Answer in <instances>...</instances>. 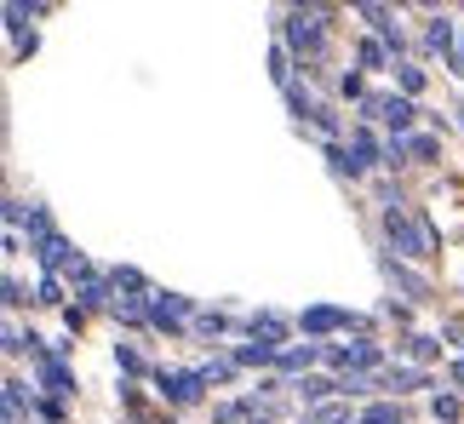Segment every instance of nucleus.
I'll return each instance as SVG.
<instances>
[{"mask_svg": "<svg viewBox=\"0 0 464 424\" xmlns=\"http://www.w3.org/2000/svg\"><path fill=\"white\" fill-rule=\"evenodd\" d=\"M384 236L396 241V253H407V258H430V246H436V229L424 218L413 224L407 207H384Z\"/></svg>", "mask_w": 464, "mask_h": 424, "instance_id": "1", "label": "nucleus"}, {"mask_svg": "<svg viewBox=\"0 0 464 424\" xmlns=\"http://www.w3.org/2000/svg\"><path fill=\"white\" fill-rule=\"evenodd\" d=\"M155 384H160V396H167L172 408H189V401L201 396L207 373H155Z\"/></svg>", "mask_w": 464, "mask_h": 424, "instance_id": "2", "label": "nucleus"}, {"mask_svg": "<svg viewBox=\"0 0 464 424\" xmlns=\"http://www.w3.org/2000/svg\"><path fill=\"white\" fill-rule=\"evenodd\" d=\"M372 361H379V344H367V339L333 350V367H372Z\"/></svg>", "mask_w": 464, "mask_h": 424, "instance_id": "3", "label": "nucleus"}, {"mask_svg": "<svg viewBox=\"0 0 464 424\" xmlns=\"http://www.w3.org/2000/svg\"><path fill=\"white\" fill-rule=\"evenodd\" d=\"M184 310H189V298H172V293H160L155 304H150V322H155V327H178V322H184Z\"/></svg>", "mask_w": 464, "mask_h": 424, "instance_id": "4", "label": "nucleus"}, {"mask_svg": "<svg viewBox=\"0 0 464 424\" xmlns=\"http://www.w3.org/2000/svg\"><path fill=\"white\" fill-rule=\"evenodd\" d=\"M327 161H333V172H338V178H362V155H355V149H344V144H327Z\"/></svg>", "mask_w": 464, "mask_h": 424, "instance_id": "5", "label": "nucleus"}, {"mask_svg": "<svg viewBox=\"0 0 464 424\" xmlns=\"http://www.w3.org/2000/svg\"><path fill=\"white\" fill-rule=\"evenodd\" d=\"M41 379L52 384V396H75V379H69V367H63L58 356H46V361H41Z\"/></svg>", "mask_w": 464, "mask_h": 424, "instance_id": "6", "label": "nucleus"}, {"mask_svg": "<svg viewBox=\"0 0 464 424\" xmlns=\"http://www.w3.org/2000/svg\"><path fill=\"white\" fill-rule=\"evenodd\" d=\"M41 264H46V270H63V264H81V258L69 253L63 236H46V241H41Z\"/></svg>", "mask_w": 464, "mask_h": 424, "instance_id": "7", "label": "nucleus"}, {"mask_svg": "<svg viewBox=\"0 0 464 424\" xmlns=\"http://www.w3.org/2000/svg\"><path fill=\"white\" fill-rule=\"evenodd\" d=\"M333 327H350L344 310H304V332H333Z\"/></svg>", "mask_w": 464, "mask_h": 424, "instance_id": "8", "label": "nucleus"}, {"mask_svg": "<svg viewBox=\"0 0 464 424\" xmlns=\"http://www.w3.org/2000/svg\"><path fill=\"white\" fill-rule=\"evenodd\" d=\"M413 115H419V110H413L407 98H390V103H384V120H390V132H407V127H413Z\"/></svg>", "mask_w": 464, "mask_h": 424, "instance_id": "9", "label": "nucleus"}, {"mask_svg": "<svg viewBox=\"0 0 464 424\" xmlns=\"http://www.w3.org/2000/svg\"><path fill=\"white\" fill-rule=\"evenodd\" d=\"M281 332H287V322H281V315H253V339H258V344H276Z\"/></svg>", "mask_w": 464, "mask_h": 424, "instance_id": "10", "label": "nucleus"}, {"mask_svg": "<svg viewBox=\"0 0 464 424\" xmlns=\"http://www.w3.org/2000/svg\"><path fill=\"white\" fill-rule=\"evenodd\" d=\"M236 361H241V367H258V361H276V344H241V350H236Z\"/></svg>", "mask_w": 464, "mask_h": 424, "instance_id": "11", "label": "nucleus"}, {"mask_svg": "<svg viewBox=\"0 0 464 424\" xmlns=\"http://www.w3.org/2000/svg\"><path fill=\"white\" fill-rule=\"evenodd\" d=\"M362 424H401V408H396V401H379V408H367Z\"/></svg>", "mask_w": 464, "mask_h": 424, "instance_id": "12", "label": "nucleus"}, {"mask_svg": "<svg viewBox=\"0 0 464 424\" xmlns=\"http://www.w3.org/2000/svg\"><path fill=\"white\" fill-rule=\"evenodd\" d=\"M407 155H419V161H436L441 144H436V138H407Z\"/></svg>", "mask_w": 464, "mask_h": 424, "instance_id": "13", "label": "nucleus"}, {"mask_svg": "<svg viewBox=\"0 0 464 424\" xmlns=\"http://www.w3.org/2000/svg\"><path fill=\"white\" fill-rule=\"evenodd\" d=\"M430 46H436V52L453 46V24H448V17H436V24H430Z\"/></svg>", "mask_w": 464, "mask_h": 424, "instance_id": "14", "label": "nucleus"}, {"mask_svg": "<svg viewBox=\"0 0 464 424\" xmlns=\"http://www.w3.org/2000/svg\"><path fill=\"white\" fill-rule=\"evenodd\" d=\"M41 304H63V281H58V275L41 281Z\"/></svg>", "mask_w": 464, "mask_h": 424, "instance_id": "15", "label": "nucleus"}, {"mask_svg": "<svg viewBox=\"0 0 464 424\" xmlns=\"http://www.w3.org/2000/svg\"><path fill=\"white\" fill-rule=\"evenodd\" d=\"M115 361L127 367V373H144V361H138V350H132V344H115Z\"/></svg>", "mask_w": 464, "mask_h": 424, "instance_id": "16", "label": "nucleus"}, {"mask_svg": "<svg viewBox=\"0 0 464 424\" xmlns=\"http://www.w3.org/2000/svg\"><path fill=\"white\" fill-rule=\"evenodd\" d=\"M355 58H362L367 69H379V63H384V46H379V41H362V52H355Z\"/></svg>", "mask_w": 464, "mask_h": 424, "instance_id": "17", "label": "nucleus"}, {"mask_svg": "<svg viewBox=\"0 0 464 424\" xmlns=\"http://www.w3.org/2000/svg\"><path fill=\"white\" fill-rule=\"evenodd\" d=\"M298 390H304V401H321V396H333V384L327 379H304Z\"/></svg>", "mask_w": 464, "mask_h": 424, "instance_id": "18", "label": "nucleus"}, {"mask_svg": "<svg viewBox=\"0 0 464 424\" xmlns=\"http://www.w3.org/2000/svg\"><path fill=\"white\" fill-rule=\"evenodd\" d=\"M115 287H127V293H144V275H138V270H115Z\"/></svg>", "mask_w": 464, "mask_h": 424, "instance_id": "19", "label": "nucleus"}, {"mask_svg": "<svg viewBox=\"0 0 464 424\" xmlns=\"http://www.w3.org/2000/svg\"><path fill=\"white\" fill-rule=\"evenodd\" d=\"M0 293H6V310L24 304V281H17V275H6V287H0Z\"/></svg>", "mask_w": 464, "mask_h": 424, "instance_id": "20", "label": "nucleus"}, {"mask_svg": "<svg viewBox=\"0 0 464 424\" xmlns=\"http://www.w3.org/2000/svg\"><path fill=\"white\" fill-rule=\"evenodd\" d=\"M407 350H413V356H419V361H430V356H436V350H441V344H436V339H407Z\"/></svg>", "mask_w": 464, "mask_h": 424, "instance_id": "21", "label": "nucleus"}, {"mask_svg": "<svg viewBox=\"0 0 464 424\" xmlns=\"http://www.w3.org/2000/svg\"><path fill=\"white\" fill-rule=\"evenodd\" d=\"M315 361V350L304 344V350H287V356H281V367H310Z\"/></svg>", "mask_w": 464, "mask_h": 424, "instance_id": "22", "label": "nucleus"}, {"mask_svg": "<svg viewBox=\"0 0 464 424\" xmlns=\"http://www.w3.org/2000/svg\"><path fill=\"white\" fill-rule=\"evenodd\" d=\"M29 12H34V6H29ZM29 12L12 0V6H6V29H12V34H24V17H29Z\"/></svg>", "mask_w": 464, "mask_h": 424, "instance_id": "23", "label": "nucleus"}, {"mask_svg": "<svg viewBox=\"0 0 464 424\" xmlns=\"http://www.w3.org/2000/svg\"><path fill=\"white\" fill-rule=\"evenodd\" d=\"M430 413H436V419H459V401H453V396H436Z\"/></svg>", "mask_w": 464, "mask_h": 424, "instance_id": "24", "label": "nucleus"}, {"mask_svg": "<svg viewBox=\"0 0 464 424\" xmlns=\"http://www.w3.org/2000/svg\"><path fill=\"white\" fill-rule=\"evenodd\" d=\"M401 86H407V92H419V86H424V69L407 63V69H401Z\"/></svg>", "mask_w": 464, "mask_h": 424, "instance_id": "25", "label": "nucleus"}, {"mask_svg": "<svg viewBox=\"0 0 464 424\" xmlns=\"http://www.w3.org/2000/svg\"><path fill=\"white\" fill-rule=\"evenodd\" d=\"M453 379H459V384H464V361H453Z\"/></svg>", "mask_w": 464, "mask_h": 424, "instance_id": "26", "label": "nucleus"}, {"mask_svg": "<svg viewBox=\"0 0 464 424\" xmlns=\"http://www.w3.org/2000/svg\"><path fill=\"white\" fill-rule=\"evenodd\" d=\"M459 63H464V46H459Z\"/></svg>", "mask_w": 464, "mask_h": 424, "instance_id": "27", "label": "nucleus"}, {"mask_svg": "<svg viewBox=\"0 0 464 424\" xmlns=\"http://www.w3.org/2000/svg\"><path fill=\"white\" fill-rule=\"evenodd\" d=\"M160 424H172V419H160Z\"/></svg>", "mask_w": 464, "mask_h": 424, "instance_id": "28", "label": "nucleus"}, {"mask_svg": "<svg viewBox=\"0 0 464 424\" xmlns=\"http://www.w3.org/2000/svg\"><path fill=\"white\" fill-rule=\"evenodd\" d=\"M258 424H264V419H258Z\"/></svg>", "mask_w": 464, "mask_h": 424, "instance_id": "29", "label": "nucleus"}]
</instances>
